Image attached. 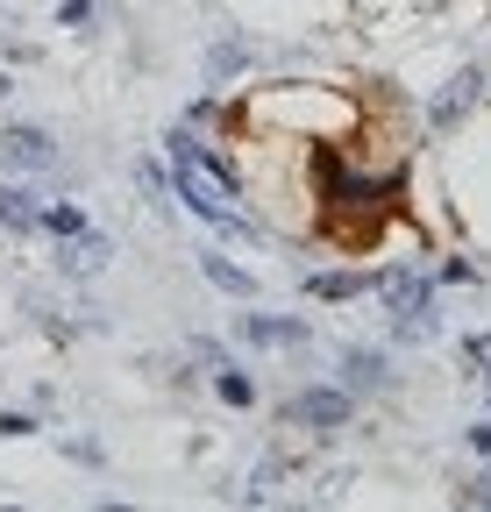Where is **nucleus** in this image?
<instances>
[{
    "mask_svg": "<svg viewBox=\"0 0 491 512\" xmlns=\"http://www.w3.org/2000/svg\"><path fill=\"white\" fill-rule=\"evenodd\" d=\"M349 420H356V399L342 392V384H299V392L285 399V427L314 434V441H335Z\"/></svg>",
    "mask_w": 491,
    "mask_h": 512,
    "instance_id": "nucleus-1",
    "label": "nucleus"
},
{
    "mask_svg": "<svg viewBox=\"0 0 491 512\" xmlns=\"http://www.w3.org/2000/svg\"><path fill=\"white\" fill-rule=\"evenodd\" d=\"M484 86H491V72H484V64H463V72H449V79H442V93L420 107L427 136H456V128L470 121V107L484 100Z\"/></svg>",
    "mask_w": 491,
    "mask_h": 512,
    "instance_id": "nucleus-2",
    "label": "nucleus"
},
{
    "mask_svg": "<svg viewBox=\"0 0 491 512\" xmlns=\"http://www.w3.org/2000/svg\"><path fill=\"white\" fill-rule=\"evenodd\" d=\"M0 164H8V178H43L65 164V150H57V136L43 121H8L0 128Z\"/></svg>",
    "mask_w": 491,
    "mask_h": 512,
    "instance_id": "nucleus-3",
    "label": "nucleus"
},
{
    "mask_svg": "<svg viewBox=\"0 0 491 512\" xmlns=\"http://www.w3.org/2000/svg\"><path fill=\"white\" fill-rule=\"evenodd\" d=\"M335 363H342V377H335V384H342L349 399H378V392H392V356H385V349H363V342H349Z\"/></svg>",
    "mask_w": 491,
    "mask_h": 512,
    "instance_id": "nucleus-4",
    "label": "nucleus"
},
{
    "mask_svg": "<svg viewBox=\"0 0 491 512\" xmlns=\"http://www.w3.org/2000/svg\"><path fill=\"white\" fill-rule=\"evenodd\" d=\"M235 342H250V349H306L314 335H306L299 313H235Z\"/></svg>",
    "mask_w": 491,
    "mask_h": 512,
    "instance_id": "nucleus-5",
    "label": "nucleus"
},
{
    "mask_svg": "<svg viewBox=\"0 0 491 512\" xmlns=\"http://www.w3.org/2000/svg\"><path fill=\"white\" fill-rule=\"evenodd\" d=\"M378 299L392 313H427L435 306V278H420L413 264H392V271H378Z\"/></svg>",
    "mask_w": 491,
    "mask_h": 512,
    "instance_id": "nucleus-6",
    "label": "nucleus"
},
{
    "mask_svg": "<svg viewBox=\"0 0 491 512\" xmlns=\"http://www.w3.org/2000/svg\"><path fill=\"white\" fill-rule=\"evenodd\" d=\"M0 228H15V235H36V228H43V200H36L29 178H8V185H0Z\"/></svg>",
    "mask_w": 491,
    "mask_h": 512,
    "instance_id": "nucleus-7",
    "label": "nucleus"
},
{
    "mask_svg": "<svg viewBox=\"0 0 491 512\" xmlns=\"http://www.w3.org/2000/svg\"><path fill=\"white\" fill-rule=\"evenodd\" d=\"M200 278H207L214 292H228V299H242V306H250V299H257V278H250V271H242V264H235V256H221V249H200Z\"/></svg>",
    "mask_w": 491,
    "mask_h": 512,
    "instance_id": "nucleus-8",
    "label": "nucleus"
},
{
    "mask_svg": "<svg viewBox=\"0 0 491 512\" xmlns=\"http://www.w3.org/2000/svg\"><path fill=\"white\" fill-rule=\"evenodd\" d=\"M57 271L65 278H93V271H107V242L86 228V235H65L57 242Z\"/></svg>",
    "mask_w": 491,
    "mask_h": 512,
    "instance_id": "nucleus-9",
    "label": "nucleus"
},
{
    "mask_svg": "<svg viewBox=\"0 0 491 512\" xmlns=\"http://www.w3.org/2000/svg\"><path fill=\"white\" fill-rule=\"evenodd\" d=\"M250 57H257V43L250 36H214V50H207V86H221V79H235V72H250Z\"/></svg>",
    "mask_w": 491,
    "mask_h": 512,
    "instance_id": "nucleus-10",
    "label": "nucleus"
},
{
    "mask_svg": "<svg viewBox=\"0 0 491 512\" xmlns=\"http://www.w3.org/2000/svg\"><path fill=\"white\" fill-rule=\"evenodd\" d=\"M306 292L314 299H363V292H378V271H306Z\"/></svg>",
    "mask_w": 491,
    "mask_h": 512,
    "instance_id": "nucleus-11",
    "label": "nucleus"
},
{
    "mask_svg": "<svg viewBox=\"0 0 491 512\" xmlns=\"http://www.w3.org/2000/svg\"><path fill=\"white\" fill-rule=\"evenodd\" d=\"M214 399L235 406V413H250V406H257V377L235 370V363H221V370H214Z\"/></svg>",
    "mask_w": 491,
    "mask_h": 512,
    "instance_id": "nucleus-12",
    "label": "nucleus"
},
{
    "mask_svg": "<svg viewBox=\"0 0 491 512\" xmlns=\"http://www.w3.org/2000/svg\"><path fill=\"white\" fill-rule=\"evenodd\" d=\"M43 228L65 242V235H86L93 221H86V207H72V200H43Z\"/></svg>",
    "mask_w": 491,
    "mask_h": 512,
    "instance_id": "nucleus-13",
    "label": "nucleus"
},
{
    "mask_svg": "<svg viewBox=\"0 0 491 512\" xmlns=\"http://www.w3.org/2000/svg\"><path fill=\"white\" fill-rule=\"evenodd\" d=\"M392 335H399V342H435V335H442V306H427V313H392Z\"/></svg>",
    "mask_w": 491,
    "mask_h": 512,
    "instance_id": "nucleus-14",
    "label": "nucleus"
},
{
    "mask_svg": "<svg viewBox=\"0 0 491 512\" xmlns=\"http://www.w3.org/2000/svg\"><path fill=\"white\" fill-rule=\"evenodd\" d=\"M57 29L93 36V29H100V0H57Z\"/></svg>",
    "mask_w": 491,
    "mask_h": 512,
    "instance_id": "nucleus-15",
    "label": "nucleus"
},
{
    "mask_svg": "<svg viewBox=\"0 0 491 512\" xmlns=\"http://www.w3.org/2000/svg\"><path fill=\"white\" fill-rule=\"evenodd\" d=\"M136 185L150 192V207H157V214L171 207V171H164V164H150V157H143V164H136Z\"/></svg>",
    "mask_w": 491,
    "mask_h": 512,
    "instance_id": "nucleus-16",
    "label": "nucleus"
},
{
    "mask_svg": "<svg viewBox=\"0 0 491 512\" xmlns=\"http://www.w3.org/2000/svg\"><path fill=\"white\" fill-rule=\"evenodd\" d=\"M186 356H193V363H200V370H207V377H214V370H221V363H228V349H221V342H214V335H193V342H186Z\"/></svg>",
    "mask_w": 491,
    "mask_h": 512,
    "instance_id": "nucleus-17",
    "label": "nucleus"
},
{
    "mask_svg": "<svg viewBox=\"0 0 491 512\" xmlns=\"http://www.w3.org/2000/svg\"><path fill=\"white\" fill-rule=\"evenodd\" d=\"M0 434H8V441H29V434H36V413H15V406H8V413H0Z\"/></svg>",
    "mask_w": 491,
    "mask_h": 512,
    "instance_id": "nucleus-18",
    "label": "nucleus"
},
{
    "mask_svg": "<svg viewBox=\"0 0 491 512\" xmlns=\"http://www.w3.org/2000/svg\"><path fill=\"white\" fill-rule=\"evenodd\" d=\"M463 448H470V456H491V420H477V427H463Z\"/></svg>",
    "mask_w": 491,
    "mask_h": 512,
    "instance_id": "nucleus-19",
    "label": "nucleus"
},
{
    "mask_svg": "<svg viewBox=\"0 0 491 512\" xmlns=\"http://www.w3.org/2000/svg\"><path fill=\"white\" fill-rule=\"evenodd\" d=\"M456 512H491V491H477V484H463V491H456Z\"/></svg>",
    "mask_w": 491,
    "mask_h": 512,
    "instance_id": "nucleus-20",
    "label": "nucleus"
},
{
    "mask_svg": "<svg viewBox=\"0 0 491 512\" xmlns=\"http://www.w3.org/2000/svg\"><path fill=\"white\" fill-rule=\"evenodd\" d=\"M442 278H449V285H477V264H463V256H449V264H442Z\"/></svg>",
    "mask_w": 491,
    "mask_h": 512,
    "instance_id": "nucleus-21",
    "label": "nucleus"
},
{
    "mask_svg": "<svg viewBox=\"0 0 491 512\" xmlns=\"http://www.w3.org/2000/svg\"><path fill=\"white\" fill-rule=\"evenodd\" d=\"M463 356L470 363H491V335H463Z\"/></svg>",
    "mask_w": 491,
    "mask_h": 512,
    "instance_id": "nucleus-22",
    "label": "nucleus"
},
{
    "mask_svg": "<svg viewBox=\"0 0 491 512\" xmlns=\"http://www.w3.org/2000/svg\"><path fill=\"white\" fill-rule=\"evenodd\" d=\"M477 491H491V463H484V470H477Z\"/></svg>",
    "mask_w": 491,
    "mask_h": 512,
    "instance_id": "nucleus-23",
    "label": "nucleus"
},
{
    "mask_svg": "<svg viewBox=\"0 0 491 512\" xmlns=\"http://www.w3.org/2000/svg\"><path fill=\"white\" fill-rule=\"evenodd\" d=\"M8 93H15V79H8V72H0V100H8Z\"/></svg>",
    "mask_w": 491,
    "mask_h": 512,
    "instance_id": "nucleus-24",
    "label": "nucleus"
},
{
    "mask_svg": "<svg viewBox=\"0 0 491 512\" xmlns=\"http://www.w3.org/2000/svg\"><path fill=\"white\" fill-rule=\"evenodd\" d=\"M100 512H143V505H100Z\"/></svg>",
    "mask_w": 491,
    "mask_h": 512,
    "instance_id": "nucleus-25",
    "label": "nucleus"
},
{
    "mask_svg": "<svg viewBox=\"0 0 491 512\" xmlns=\"http://www.w3.org/2000/svg\"><path fill=\"white\" fill-rule=\"evenodd\" d=\"M0 512H22V505H0Z\"/></svg>",
    "mask_w": 491,
    "mask_h": 512,
    "instance_id": "nucleus-26",
    "label": "nucleus"
},
{
    "mask_svg": "<svg viewBox=\"0 0 491 512\" xmlns=\"http://www.w3.org/2000/svg\"><path fill=\"white\" fill-rule=\"evenodd\" d=\"M484 384H491V363H484Z\"/></svg>",
    "mask_w": 491,
    "mask_h": 512,
    "instance_id": "nucleus-27",
    "label": "nucleus"
}]
</instances>
